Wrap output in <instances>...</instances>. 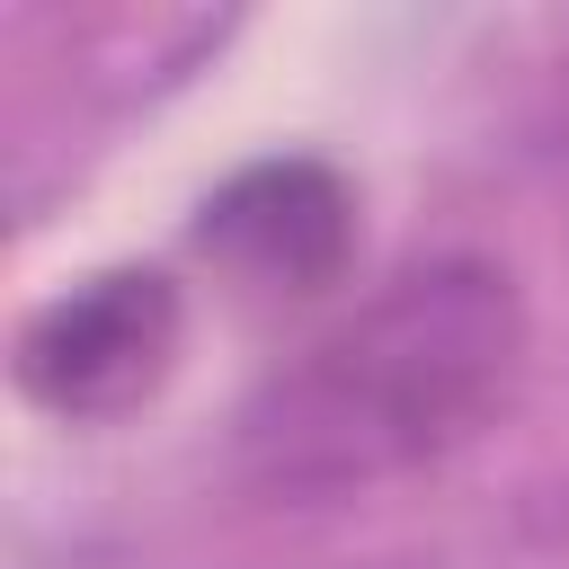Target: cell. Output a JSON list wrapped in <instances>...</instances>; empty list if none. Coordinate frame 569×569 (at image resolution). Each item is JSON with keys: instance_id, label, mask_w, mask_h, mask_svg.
I'll return each instance as SVG.
<instances>
[{"instance_id": "cell-1", "label": "cell", "mask_w": 569, "mask_h": 569, "mask_svg": "<svg viewBox=\"0 0 569 569\" xmlns=\"http://www.w3.org/2000/svg\"><path fill=\"white\" fill-rule=\"evenodd\" d=\"M525 365V302L489 258H418L356 302L302 365H284L249 418L240 462L267 489L338 498L453 453Z\"/></svg>"}, {"instance_id": "cell-3", "label": "cell", "mask_w": 569, "mask_h": 569, "mask_svg": "<svg viewBox=\"0 0 569 569\" xmlns=\"http://www.w3.org/2000/svg\"><path fill=\"white\" fill-rule=\"evenodd\" d=\"M196 249L249 293H320L356 249V196L320 160H249L196 213Z\"/></svg>"}, {"instance_id": "cell-2", "label": "cell", "mask_w": 569, "mask_h": 569, "mask_svg": "<svg viewBox=\"0 0 569 569\" xmlns=\"http://www.w3.org/2000/svg\"><path fill=\"white\" fill-rule=\"evenodd\" d=\"M187 302L160 267H98L18 329V382L53 418H124L178 365Z\"/></svg>"}]
</instances>
